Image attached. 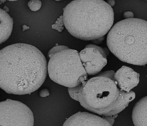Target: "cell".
Segmentation results:
<instances>
[{"instance_id":"obj_14","label":"cell","mask_w":147,"mask_h":126,"mask_svg":"<svg viewBox=\"0 0 147 126\" xmlns=\"http://www.w3.org/2000/svg\"><path fill=\"white\" fill-rule=\"evenodd\" d=\"M64 23L63 21V16H60L58 18L55 24L52 26V28L53 29L58 30L59 32H61L63 30Z\"/></svg>"},{"instance_id":"obj_3","label":"cell","mask_w":147,"mask_h":126,"mask_svg":"<svg viewBox=\"0 0 147 126\" xmlns=\"http://www.w3.org/2000/svg\"><path fill=\"white\" fill-rule=\"evenodd\" d=\"M107 47L123 62L136 65L147 63V22L141 19L117 22L107 34Z\"/></svg>"},{"instance_id":"obj_12","label":"cell","mask_w":147,"mask_h":126,"mask_svg":"<svg viewBox=\"0 0 147 126\" xmlns=\"http://www.w3.org/2000/svg\"><path fill=\"white\" fill-rule=\"evenodd\" d=\"M135 98L136 93L134 91H130L127 93L120 90L119 97L115 104L114 108L104 116H113L118 114L125 109L129 103L133 101Z\"/></svg>"},{"instance_id":"obj_21","label":"cell","mask_w":147,"mask_h":126,"mask_svg":"<svg viewBox=\"0 0 147 126\" xmlns=\"http://www.w3.org/2000/svg\"><path fill=\"white\" fill-rule=\"evenodd\" d=\"M29 28H30L27 26L24 25L23 26V30L24 31V30H28V29H29Z\"/></svg>"},{"instance_id":"obj_10","label":"cell","mask_w":147,"mask_h":126,"mask_svg":"<svg viewBox=\"0 0 147 126\" xmlns=\"http://www.w3.org/2000/svg\"><path fill=\"white\" fill-rule=\"evenodd\" d=\"M147 97L137 102L132 111V118L135 126H147Z\"/></svg>"},{"instance_id":"obj_6","label":"cell","mask_w":147,"mask_h":126,"mask_svg":"<svg viewBox=\"0 0 147 126\" xmlns=\"http://www.w3.org/2000/svg\"><path fill=\"white\" fill-rule=\"evenodd\" d=\"M33 113L19 101L7 99L0 102V126H34Z\"/></svg>"},{"instance_id":"obj_8","label":"cell","mask_w":147,"mask_h":126,"mask_svg":"<svg viewBox=\"0 0 147 126\" xmlns=\"http://www.w3.org/2000/svg\"><path fill=\"white\" fill-rule=\"evenodd\" d=\"M140 75L131 68L123 66L115 73L113 80L121 91L129 92L139 82Z\"/></svg>"},{"instance_id":"obj_13","label":"cell","mask_w":147,"mask_h":126,"mask_svg":"<svg viewBox=\"0 0 147 126\" xmlns=\"http://www.w3.org/2000/svg\"><path fill=\"white\" fill-rule=\"evenodd\" d=\"M28 5L30 9V10L34 11H36L41 8L42 3L40 1H30L28 2Z\"/></svg>"},{"instance_id":"obj_17","label":"cell","mask_w":147,"mask_h":126,"mask_svg":"<svg viewBox=\"0 0 147 126\" xmlns=\"http://www.w3.org/2000/svg\"><path fill=\"white\" fill-rule=\"evenodd\" d=\"M49 95H50V92H49L48 89L47 88H43V89H41L39 92V95L41 97H46L49 96Z\"/></svg>"},{"instance_id":"obj_16","label":"cell","mask_w":147,"mask_h":126,"mask_svg":"<svg viewBox=\"0 0 147 126\" xmlns=\"http://www.w3.org/2000/svg\"><path fill=\"white\" fill-rule=\"evenodd\" d=\"M117 116H118V115H113V116H103V118L107 121H108L109 123H110V124L112 126L114 123L115 119L117 117Z\"/></svg>"},{"instance_id":"obj_11","label":"cell","mask_w":147,"mask_h":126,"mask_svg":"<svg viewBox=\"0 0 147 126\" xmlns=\"http://www.w3.org/2000/svg\"><path fill=\"white\" fill-rule=\"evenodd\" d=\"M13 20L7 12L0 8V45L10 37Z\"/></svg>"},{"instance_id":"obj_9","label":"cell","mask_w":147,"mask_h":126,"mask_svg":"<svg viewBox=\"0 0 147 126\" xmlns=\"http://www.w3.org/2000/svg\"><path fill=\"white\" fill-rule=\"evenodd\" d=\"M63 126H112L104 118L87 112H79L65 121Z\"/></svg>"},{"instance_id":"obj_4","label":"cell","mask_w":147,"mask_h":126,"mask_svg":"<svg viewBox=\"0 0 147 126\" xmlns=\"http://www.w3.org/2000/svg\"><path fill=\"white\" fill-rule=\"evenodd\" d=\"M114 74L113 70L100 72L79 85V102L83 108L102 116L112 111L120 92Z\"/></svg>"},{"instance_id":"obj_20","label":"cell","mask_w":147,"mask_h":126,"mask_svg":"<svg viewBox=\"0 0 147 126\" xmlns=\"http://www.w3.org/2000/svg\"><path fill=\"white\" fill-rule=\"evenodd\" d=\"M107 3L109 4V5H110V7H112L114 5L115 2L114 1H108Z\"/></svg>"},{"instance_id":"obj_19","label":"cell","mask_w":147,"mask_h":126,"mask_svg":"<svg viewBox=\"0 0 147 126\" xmlns=\"http://www.w3.org/2000/svg\"><path fill=\"white\" fill-rule=\"evenodd\" d=\"M104 38H105V36L102 37L96 40H92V42L94 44H100L102 43V41L104 40Z\"/></svg>"},{"instance_id":"obj_5","label":"cell","mask_w":147,"mask_h":126,"mask_svg":"<svg viewBox=\"0 0 147 126\" xmlns=\"http://www.w3.org/2000/svg\"><path fill=\"white\" fill-rule=\"evenodd\" d=\"M47 71L52 81L68 88H74L86 81L87 73L78 51L63 45L56 46L48 53Z\"/></svg>"},{"instance_id":"obj_18","label":"cell","mask_w":147,"mask_h":126,"mask_svg":"<svg viewBox=\"0 0 147 126\" xmlns=\"http://www.w3.org/2000/svg\"><path fill=\"white\" fill-rule=\"evenodd\" d=\"M123 17L125 18V19L134 18V14L132 12H125L124 13V15H123Z\"/></svg>"},{"instance_id":"obj_15","label":"cell","mask_w":147,"mask_h":126,"mask_svg":"<svg viewBox=\"0 0 147 126\" xmlns=\"http://www.w3.org/2000/svg\"><path fill=\"white\" fill-rule=\"evenodd\" d=\"M68 89L71 97L76 101H79L78 92L80 89V86H77L74 88H68Z\"/></svg>"},{"instance_id":"obj_2","label":"cell","mask_w":147,"mask_h":126,"mask_svg":"<svg viewBox=\"0 0 147 126\" xmlns=\"http://www.w3.org/2000/svg\"><path fill=\"white\" fill-rule=\"evenodd\" d=\"M64 25L74 37L85 41L105 36L112 28V7L102 0H77L63 9Z\"/></svg>"},{"instance_id":"obj_1","label":"cell","mask_w":147,"mask_h":126,"mask_svg":"<svg viewBox=\"0 0 147 126\" xmlns=\"http://www.w3.org/2000/svg\"><path fill=\"white\" fill-rule=\"evenodd\" d=\"M47 61L36 47L17 43L0 50V88L9 94H30L47 77Z\"/></svg>"},{"instance_id":"obj_7","label":"cell","mask_w":147,"mask_h":126,"mask_svg":"<svg viewBox=\"0 0 147 126\" xmlns=\"http://www.w3.org/2000/svg\"><path fill=\"white\" fill-rule=\"evenodd\" d=\"M80 61L87 75H96L107 64V55L104 49L94 44L86 46L79 53Z\"/></svg>"}]
</instances>
